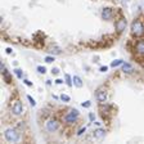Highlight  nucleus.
<instances>
[{
    "instance_id": "obj_23",
    "label": "nucleus",
    "mask_w": 144,
    "mask_h": 144,
    "mask_svg": "<svg viewBox=\"0 0 144 144\" xmlns=\"http://www.w3.org/2000/svg\"><path fill=\"white\" fill-rule=\"evenodd\" d=\"M90 106H91V103H90L89 100H88V102H85V103H82V107H85V108H89Z\"/></svg>"
},
{
    "instance_id": "obj_28",
    "label": "nucleus",
    "mask_w": 144,
    "mask_h": 144,
    "mask_svg": "<svg viewBox=\"0 0 144 144\" xmlns=\"http://www.w3.org/2000/svg\"><path fill=\"white\" fill-rule=\"evenodd\" d=\"M62 82H63V80H61V79H57L55 80V84H58V85H61Z\"/></svg>"
},
{
    "instance_id": "obj_7",
    "label": "nucleus",
    "mask_w": 144,
    "mask_h": 144,
    "mask_svg": "<svg viewBox=\"0 0 144 144\" xmlns=\"http://www.w3.org/2000/svg\"><path fill=\"white\" fill-rule=\"evenodd\" d=\"M134 51L139 55V57H144V39L138 40L134 45Z\"/></svg>"
},
{
    "instance_id": "obj_29",
    "label": "nucleus",
    "mask_w": 144,
    "mask_h": 144,
    "mask_svg": "<svg viewBox=\"0 0 144 144\" xmlns=\"http://www.w3.org/2000/svg\"><path fill=\"white\" fill-rule=\"evenodd\" d=\"M7 53H8V54H10V53H12V49H10V48H7Z\"/></svg>"
},
{
    "instance_id": "obj_5",
    "label": "nucleus",
    "mask_w": 144,
    "mask_h": 144,
    "mask_svg": "<svg viewBox=\"0 0 144 144\" xmlns=\"http://www.w3.org/2000/svg\"><path fill=\"white\" fill-rule=\"evenodd\" d=\"M95 98L99 102V104H104L107 102V90L104 88H99L95 91Z\"/></svg>"
},
{
    "instance_id": "obj_8",
    "label": "nucleus",
    "mask_w": 144,
    "mask_h": 144,
    "mask_svg": "<svg viewBox=\"0 0 144 144\" xmlns=\"http://www.w3.org/2000/svg\"><path fill=\"white\" fill-rule=\"evenodd\" d=\"M126 19L125 18H120V19H117L116 21V23H114V26H116V31L117 33H122V32L125 31V28H126Z\"/></svg>"
},
{
    "instance_id": "obj_12",
    "label": "nucleus",
    "mask_w": 144,
    "mask_h": 144,
    "mask_svg": "<svg viewBox=\"0 0 144 144\" xmlns=\"http://www.w3.org/2000/svg\"><path fill=\"white\" fill-rule=\"evenodd\" d=\"M122 71H124V73H131L134 71V68L130 63H122Z\"/></svg>"
},
{
    "instance_id": "obj_6",
    "label": "nucleus",
    "mask_w": 144,
    "mask_h": 144,
    "mask_svg": "<svg viewBox=\"0 0 144 144\" xmlns=\"http://www.w3.org/2000/svg\"><path fill=\"white\" fill-rule=\"evenodd\" d=\"M12 112L14 116H22L23 113V106H22V102L21 100H16L12 106Z\"/></svg>"
},
{
    "instance_id": "obj_20",
    "label": "nucleus",
    "mask_w": 144,
    "mask_h": 144,
    "mask_svg": "<svg viewBox=\"0 0 144 144\" xmlns=\"http://www.w3.org/2000/svg\"><path fill=\"white\" fill-rule=\"evenodd\" d=\"M37 72L44 75V73L47 72V68H45V67H43V66H37Z\"/></svg>"
},
{
    "instance_id": "obj_1",
    "label": "nucleus",
    "mask_w": 144,
    "mask_h": 144,
    "mask_svg": "<svg viewBox=\"0 0 144 144\" xmlns=\"http://www.w3.org/2000/svg\"><path fill=\"white\" fill-rule=\"evenodd\" d=\"M130 31H131V35L134 37H142L144 35V23L142 19L136 18L131 23V27H130Z\"/></svg>"
},
{
    "instance_id": "obj_16",
    "label": "nucleus",
    "mask_w": 144,
    "mask_h": 144,
    "mask_svg": "<svg viewBox=\"0 0 144 144\" xmlns=\"http://www.w3.org/2000/svg\"><path fill=\"white\" fill-rule=\"evenodd\" d=\"M14 73H16V76L19 79V80H22V77H23V72H22V70L16 68V70H14Z\"/></svg>"
},
{
    "instance_id": "obj_2",
    "label": "nucleus",
    "mask_w": 144,
    "mask_h": 144,
    "mask_svg": "<svg viewBox=\"0 0 144 144\" xmlns=\"http://www.w3.org/2000/svg\"><path fill=\"white\" fill-rule=\"evenodd\" d=\"M80 118V112L76 108H70L64 114V122L66 125H75Z\"/></svg>"
},
{
    "instance_id": "obj_4",
    "label": "nucleus",
    "mask_w": 144,
    "mask_h": 144,
    "mask_svg": "<svg viewBox=\"0 0 144 144\" xmlns=\"http://www.w3.org/2000/svg\"><path fill=\"white\" fill-rule=\"evenodd\" d=\"M45 129L48 133H55L59 129V122L57 118H49L48 121L45 122Z\"/></svg>"
},
{
    "instance_id": "obj_19",
    "label": "nucleus",
    "mask_w": 144,
    "mask_h": 144,
    "mask_svg": "<svg viewBox=\"0 0 144 144\" xmlns=\"http://www.w3.org/2000/svg\"><path fill=\"white\" fill-rule=\"evenodd\" d=\"M49 51H50V53H53V54H61V53H62V50H61L59 48H57V47L51 48L50 50H49Z\"/></svg>"
},
{
    "instance_id": "obj_3",
    "label": "nucleus",
    "mask_w": 144,
    "mask_h": 144,
    "mask_svg": "<svg viewBox=\"0 0 144 144\" xmlns=\"http://www.w3.org/2000/svg\"><path fill=\"white\" fill-rule=\"evenodd\" d=\"M4 138L7 142H12V143H17L21 139V133L14 128H9L4 131Z\"/></svg>"
},
{
    "instance_id": "obj_21",
    "label": "nucleus",
    "mask_w": 144,
    "mask_h": 144,
    "mask_svg": "<svg viewBox=\"0 0 144 144\" xmlns=\"http://www.w3.org/2000/svg\"><path fill=\"white\" fill-rule=\"evenodd\" d=\"M27 99H28V102H30V104H31L32 107H35V106H36V102H35V99H33L31 95H27Z\"/></svg>"
},
{
    "instance_id": "obj_25",
    "label": "nucleus",
    "mask_w": 144,
    "mask_h": 144,
    "mask_svg": "<svg viewBox=\"0 0 144 144\" xmlns=\"http://www.w3.org/2000/svg\"><path fill=\"white\" fill-rule=\"evenodd\" d=\"M23 82H25V84H26L27 86H30V88H32V82H31V81H28V80H26V79H25V80H23Z\"/></svg>"
},
{
    "instance_id": "obj_26",
    "label": "nucleus",
    "mask_w": 144,
    "mask_h": 144,
    "mask_svg": "<svg viewBox=\"0 0 144 144\" xmlns=\"http://www.w3.org/2000/svg\"><path fill=\"white\" fill-rule=\"evenodd\" d=\"M107 71H108V67H107V66L100 67V72H107Z\"/></svg>"
},
{
    "instance_id": "obj_15",
    "label": "nucleus",
    "mask_w": 144,
    "mask_h": 144,
    "mask_svg": "<svg viewBox=\"0 0 144 144\" xmlns=\"http://www.w3.org/2000/svg\"><path fill=\"white\" fill-rule=\"evenodd\" d=\"M124 63V61L122 59H116V61H113L112 63H111V67L113 68H116V67H118V66H121V64Z\"/></svg>"
},
{
    "instance_id": "obj_22",
    "label": "nucleus",
    "mask_w": 144,
    "mask_h": 144,
    "mask_svg": "<svg viewBox=\"0 0 144 144\" xmlns=\"http://www.w3.org/2000/svg\"><path fill=\"white\" fill-rule=\"evenodd\" d=\"M85 131H86V128H82V129H80V130L77 131V136H81V135H82L84 133H85Z\"/></svg>"
},
{
    "instance_id": "obj_13",
    "label": "nucleus",
    "mask_w": 144,
    "mask_h": 144,
    "mask_svg": "<svg viewBox=\"0 0 144 144\" xmlns=\"http://www.w3.org/2000/svg\"><path fill=\"white\" fill-rule=\"evenodd\" d=\"M72 80H73V85H75L76 88H82V86H84V82L81 80V77H79V76H73Z\"/></svg>"
},
{
    "instance_id": "obj_17",
    "label": "nucleus",
    "mask_w": 144,
    "mask_h": 144,
    "mask_svg": "<svg viewBox=\"0 0 144 144\" xmlns=\"http://www.w3.org/2000/svg\"><path fill=\"white\" fill-rule=\"evenodd\" d=\"M44 61H45L47 63H51V62L55 61V58H54V55H47V57L44 58Z\"/></svg>"
},
{
    "instance_id": "obj_9",
    "label": "nucleus",
    "mask_w": 144,
    "mask_h": 144,
    "mask_svg": "<svg viewBox=\"0 0 144 144\" xmlns=\"http://www.w3.org/2000/svg\"><path fill=\"white\" fill-rule=\"evenodd\" d=\"M104 135H106V130L102 128H98L95 129L94 131H93V138L96 139V140H100V139H103L104 138Z\"/></svg>"
},
{
    "instance_id": "obj_27",
    "label": "nucleus",
    "mask_w": 144,
    "mask_h": 144,
    "mask_svg": "<svg viewBox=\"0 0 144 144\" xmlns=\"http://www.w3.org/2000/svg\"><path fill=\"white\" fill-rule=\"evenodd\" d=\"M51 73H53V75H58V73H59V70H58V68H53V70H51Z\"/></svg>"
},
{
    "instance_id": "obj_14",
    "label": "nucleus",
    "mask_w": 144,
    "mask_h": 144,
    "mask_svg": "<svg viewBox=\"0 0 144 144\" xmlns=\"http://www.w3.org/2000/svg\"><path fill=\"white\" fill-rule=\"evenodd\" d=\"M64 80H66V84H67V86L68 88H71L72 86V77H71V75H68V73H66L64 75Z\"/></svg>"
},
{
    "instance_id": "obj_24",
    "label": "nucleus",
    "mask_w": 144,
    "mask_h": 144,
    "mask_svg": "<svg viewBox=\"0 0 144 144\" xmlns=\"http://www.w3.org/2000/svg\"><path fill=\"white\" fill-rule=\"evenodd\" d=\"M89 120H90L91 122H94V120H95V116H94L93 113H89Z\"/></svg>"
},
{
    "instance_id": "obj_18",
    "label": "nucleus",
    "mask_w": 144,
    "mask_h": 144,
    "mask_svg": "<svg viewBox=\"0 0 144 144\" xmlns=\"http://www.w3.org/2000/svg\"><path fill=\"white\" fill-rule=\"evenodd\" d=\"M59 98H61V100H62V102H64V103H67V102H70V100H71L70 95H67V94H62Z\"/></svg>"
},
{
    "instance_id": "obj_10",
    "label": "nucleus",
    "mask_w": 144,
    "mask_h": 144,
    "mask_svg": "<svg viewBox=\"0 0 144 144\" xmlns=\"http://www.w3.org/2000/svg\"><path fill=\"white\" fill-rule=\"evenodd\" d=\"M112 16H113V10L111 8H104V9H102V18H103V19L110 21V19H112Z\"/></svg>"
},
{
    "instance_id": "obj_11",
    "label": "nucleus",
    "mask_w": 144,
    "mask_h": 144,
    "mask_svg": "<svg viewBox=\"0 0 144 144\" xmlns=\"http://www.w3.org/2000/svg\"><path fill=\"white\" fill-rule=\"evenodd\" d=\"M1 75H3V77H4V80H5L7 84H9V82L12 81V77H10V75H9V72L7 71V68H5L4 64H1Z\"/></svg>"
}]
</instances>
